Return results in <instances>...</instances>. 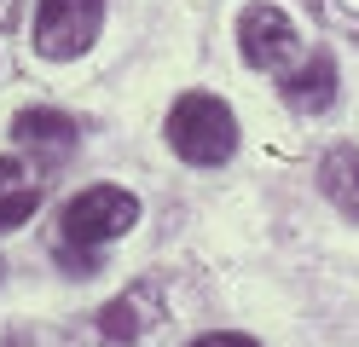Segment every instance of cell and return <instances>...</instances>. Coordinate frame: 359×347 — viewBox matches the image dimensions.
I'll return each mask as SVG.
<instances>
[{
    "instance_id": "cell-5",
    "label": "cell",
    "mask_w": 359,
    "mask_h": 347,
    "mask_svg": "<svg viewBox=\"0 0 359 347\" xmlns=\"http://www.w3.org/2000/svg\"><path fill=\"white\" fill-rule=\"evenodd\" d=\"M238 53H243L250 69H273V76H284L307 46H302L296 23H290L278 6L255 0V6H243V18H238Z\"/></svg>"
},
{
    "instance_id": "cell-3",
    "label": "cell",
    "mask_w": 359,
    "mask_h": 347,
    "mask_svg": "<svg viewBox=\"0 0 359 347\" xmlns=\"http://www.w3.org/2000/svg\"><path fill=\"white\" fill-rule=\"evenodd\" d=\"M133 220H140V197H133V191H122V185H87L81 197L64 203L58 243L99 249L110 238H122V231H133Z\"/></svg>"
},
{
    "instance_id": "cell-1",
    "label": "cell",
    "mask_w": 359,
    "mask_h": 347,
    "mask_svg": "<svg viewBox=\"0 0 359 347\" xmlns=\"http://www.w3.org/2000/svg\"><path fill=\"white\" fill-rule=\"evenodd\" d=\"M174 313L163 301V284H128L110 307H99L87 324H18L0 347H168Z\"/></svg>"
},
{
    "instance_id": "cell-7",
    "label": "cell",
    "mask_w": 359,
    "mask_h": 347,
    "mask_svg": "<svg viewBox=\"0 0 359 347\" xmlns=\"http://www.w3.org/2000/svg\"><path fill=\"white\" fill-rule=\"evenodd\" d=\"M278 93H284V104H290V110H302V116L330 110V99H336V58L325 53V46L302 53V58L278 76Z\"/></svg>"
},
{
    "instance_id": "cell-2",
    "label": "cell",
    "mask_w": 359,
    "mask_h": 347,
    "mask_svg": "<svg viewBox=\"0 0 359 347\" xmlns=\"http://www.w3.org/2000/svg\"><path fill=\"white\" fill-rule=\"evenodd\" d=\"M168 145L174 156H186L191 168H220L238 151V116L215 93H186L168 110Z\"/></svg>"
},
{
    "instance_id": "cell-9",
    "label": "cell",
    "mask_w": 359,
    "mask_h": 347,
    "mask_svg": "<svg viewBox=\"0 0 359 347\" xmlns=\"http://www.w3.org/2000/svg\"><path fill=\"white\" fill-rule=\"evenodd\" d=\"M319 191L342 208L348 220H359V151H353V145L325 151V162H319Z\"/></svg>"
},
{
    "instance_id": "cell-6",
    "label": "cell",
    "mask_w": 359,
    "mask_h": 347,
    "mask_svg": "<svg viewBox=\"0 0 359 347\" xmlns=\"http://www.w3.org/2000/svg\"><path fill=\"white\" fill-rule=\"evenodd\" d=\"M12 139L35 156V168H58V162H70V156H76L81 128H76L64 110H18Z\"/></svg>"
},
{
    "instance_id": "cell-11",
    "label": "cell",
    "mask_w": 359,
    "mask_h": 347,
    "mask_svg": "<svg viewBox=\"0 0 359 347\" xmlns=\"http://www.w3.org/2000/svg\"><path fill=\"white\" fill-rule=\"evenodd\" d=\"M12 12H18V0H0V23H12Z\"/></svg>"
},
{
    "instance_id": "cell-4",
    "label": "cell",
    "mask_w": 359,
    "mask_h": 347,
    "mask_svg": "<svg viewBox=\"0 0 359 347\" xmlns=\"http://www.w3.org/2000/svg\"><path fill=\"white\" fill-rule=\"evenodd\" d=\"M104 23V0H35V53L41 58H76L93 46Z\"/></svg>"
},
{
    "instance_id": "cell-10",
    "label": "cell",
    "mask_w": 359,
    "mask_h": 347,
    "mask_svg": "<svg viewBox=\"0 0 359 347\" xmlns=\"http://www.w3.org/2000/svg\"><path fill=\"white\" fill-rule=\"evenodd\" d=\"M191 347H261L255 336H238V330H209V336H197Z\"/></svg>"
},
{
    "instance_id": "cell-8",
    "label": "cell",
    "mask_w": 359,
    "mask_h": 347,
    "mask_svg": "<svg viewBox=\"0 0 359 347\" xmlns=\"http://www.w3.org/2000/svg\"><path fill=\"white\" fill-rule=\"evenodd\" d=\"M41 208V174L18 156H0V231L24 226Z\"/></svg>"
}]
</instances>
